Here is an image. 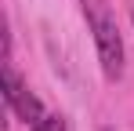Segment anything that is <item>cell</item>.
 <instances>
[{"mask_svg":"<svg viewBox=\"0 0 134 131\" xmlns=\"http://www.w3.org/2000/svg\"><path fill=\"white\" fill-rule=\"evenodd\" d=\"M11 109H15V117H18L22 124H29V128H36V124L47 117L44 106H40V98H36L29 87H22V91H18V98H15V106H11Z\"/></svg>","mask_w":134,"mask_h":131,"instance_id":"obj_2","label":"cell"},{"mask_svg":"<svg viewBox=\"0 0 134 131\" xmlns=\"http://www.w3.org/2000/svg\"><path fill=\"white\" fill-rule=\"evenodd\" d=\"M22 77H18V73H15V66L11 62H4V102H7V106H15V98H18V91H22Z\"/></svg>","mask_w":134,"mask_h":131,"instance_id":"obj_3","label":"cell"},{"mask_svg":"<svg viewBox=\"0 0 134 131\" xmlns=\"http://www.w3.org/2000/svg\"><path fill=\"white\" fill-rule=\"evenodd\" d=\"M83 7H87V22L94 33V44H98L102 73H105V80H120L123 77V37L116 29V18L102 0H83Z\"/></svg>","mask_w":134,"mask_h":131,"instance_id":"obj_1","label":"cell"},{"mask_svg":"<svg viewBox=\"0 0 134 131\" xmlns=\"http://www.w3.org/2000/svg\"><path fill=\"white\" fill-rule=\"evenodd\" d=\"M131 22H134V4H131Z\"/></svg>","mask_w":134,"mask_h":131,"instance_id":"obj_5","label":"cell"},{"mask_svg":"<svg viewBox=\"0 0 134 131\" xmlns=\"http://www.w3.org/2000/svg\"><path fill=\"white\" fill-rule=\"evenodd\" d=\"M33 131H65V120H62V117H44Z\"/></svg>","mask_w":134,"mask_h":131,"instance_id":"obj_4","label":"cell"},{"mask_svg":"<svg viewBox=\"0 0 134 131\" xmlns=\"http://www.w3.org/2000/svg\"><path fill=\"white\" fill-rule=\"evenodd\" d=\"M102 131H112V128H102Z\"/></svg>","mask_w":134,"mask_h":131,"instance_id":"obj_6","label":"cell"}]
</instances>
